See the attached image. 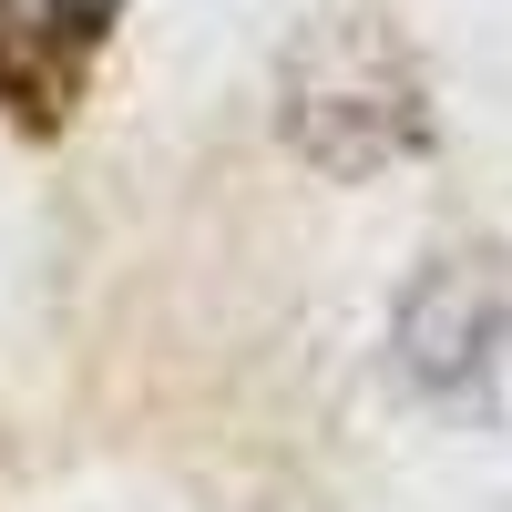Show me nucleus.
<instances>
[{
	"label": "nucleus",
	"mask_w": 512,
	"mask_h": 512,
	"mask_svg": "<svg viewBox=\"0 0 512 512\" xmlns=\"http://www.w3.org/2000/svg\"><path fill=\"white\" fill-rule=\"evenodd\" d=\"M123 21V0H0V113L52 134L93 93V62Z\"/></svg>",
	"instance_id": "nucleus-1"
}]
</instances>
